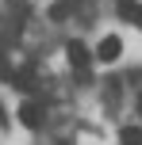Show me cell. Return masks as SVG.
<instances>
[{
	"label": "cell",
	"mask_w": 142,
	"mask_h": 145,
	"mask_svg": "<svg viewBox=\"0 0 142 145\" xmlns=\"http://www.w3.org/2000/svg\"><path fill=\"white\" fill-rule=\"evenodd\" d=\"M65 61H69V65H73L77 72H89V50H85V42H69L65 46Z\"/></svg>",
	"instance_id": "6da1fadb"
},
{
	"label": "cell",
	"mask_w": 142,
	"mask_h": 145,
	"mask_svg": "<svg viewBox=\"0 0 142 145\" xmlns=\"http://www.w3.org/2000/svg\"><path fill=\"white\" fill-rule=\"evenodd\" d=\"M131 23H138V27H142V4H135V19H131Z\"/></svg>",
	"instance_id": "52a82bcc"
},
{
	"label": "cell",
	"mask_w": 142,
	"mask_h": 145,
	"mask_svg": "<svg viewBox=\"0 0 142 145\" xmlns=\"http://www.w3.org/2000/svg\"><path fill=\"white\" fill-rule=\"evenodd\" d=\"M119 145H142V126H123L119 130Z\"/></svg>",
	"instance_id": "277c9868"
},
{
	"label": "cell",
	"mask_w": 142,
	"mask_h": 145,
	"mask_svg": "<svg viewBox=\"0 0 142 145\" xmlns=\"http://www.w3.org/2000/svg\"><path fill=\"white\" fill-rule=\"evenodd\" d=\"M119 19H135V4H131V0H123V4H119Z\"/></svg>",
	"instance_id": "8992f818"
},
{
	"label": "cell",
	"mask_w": 142,
	"mask_h": 145,
	"mask_svg": "<svg viewBox=\"0 0 142 145\" xmlns=\"http://www.w3.org/2000/svg\"><path fill=\"white\" fill-rule=\"evenodd\" d=\"M119 54H123V42H119V38H115V35H108V38H104V42H100V46H96V57H100V61H104V65H112V61H115V57H119Z\"/></svg>",
	"instance_id": "7a4b0ae2"
},
{
	"label": "cell",
	"mask_w": 142,
	"mask_h": 145,
	"mask_svg": "<svg viewBox=\"0 0 142 145\" xmlns=\"http://www.w3.org/2000/svg\"><path fill=\"white\" fill-rule=\"evenodd\" d=\"M138 115H142V95H138Z\"/></svg>",
	"instance_id": "9c48e42d"
},
{
	"label": "cell",
	"mask_w": 142,
	"mask_h": 145,
	"mask_svg": "<svg viewBox=\"0 0 142 145\" xmlns=\"http://www.w3.org/2000/svg\"><path fill=\"white\" fill-rule=\"evenodd\" d=\"M65 15H69V0H58L50 8V19H65Z\"/></svg>",
	"instance_id": "5b68a950"
},
{
	"label": "cell",
	"mask_w": 142,
	"mask_h": 145,
	"mask_svg": "<svg viewBox=\"0 0 142 145\" xmlns=\"http://www.w3.org/2000/svg\"><path fill=\"white\" fill-rule=\"evenodd\" d=\"M0 122H8V118H4V107H0Z\"/></svg>",
	"instance_id": "ba28073f"
},
{
	"label": "cell",
	"mask_w": 142,
	"mask_h": 145,
	"mask_svg": "<svg viewBox=\"0 0 142 145\" xmlns=\"http://www.w3.org/2000/svg\"><path fill=\"white\" fill-rule=\"evenodd\" d=\"M42 118H46V115H42V107H38V103L27 99V103L19 107V122L27 126V130H38V126H42Z\"/></svg>",
	"instance_id": "3957f363"
}]
</instances>
